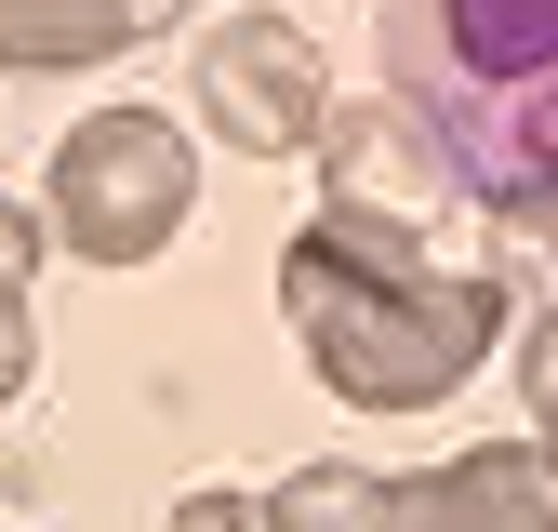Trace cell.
Here are the masks:
<instances>
[{"label": "cell", "instance_id": "3957f363", "mask_svg": "<svg viewBox=\"0 0 558 532\" xmlns=\"http://www.w3.org/2000/svg\"><path fill=\"white\" fill-rule=\"evenodd\" d=\"M266 532H558V466L532 439H478L452 466H293L279 493H253Z\"/></svg>", "mask_w": 558, "mask_h": 532}, {"label": "cell", "instance_id": "ba28073f", "mask_svg": "<svg viewBox=\"0 0 558 532\" xmlns=\"http://www.w3.org/2000/svg\"><path fill=\"white\" fill-rule=\"evenodd\" d=\"M519 399H532V452L558 466V306L519 332Z\"/></svg>", "mask_w": 558, "mask_h": 532}, {"label": "cell", "instance_id": "5b68a950", "mask_svg": "<svg viewBox=\"0 0 558 532\" xmlns=\"http://www.w3.org/2000/svg\"><path fill=\"white\" fill-rule=\"evenodd\" d=\"M199 120L227 133L240 160H319V120H332V66L293 14H214L186 66Z\"/></svg>", "mask_w": 558, "mask_h": 532}, {"label": "cell", "instance_id": "7a4b0ae2", "mask_svg": "<svg viewBox=\"0 0 558 532\" xmlns=\"http://www.w3.org/2000/svg\"><path fill=\"white\" fill-rule=\"evenodd\" d=\"M386 94L493 214L558 200V0H386Z\"/></svg>", "mask_w": 558, "mask_h": 532}, {"label": "cell", "instance_id": "6da1fadb", "mask_svg": "<svg viewBox=\"0 0 558 532\" xmlns=\"http://www.w3.org/2000/svg\"><path fill=\"white\" fill-rule=\"evenodd\" d=\"M279 319H293L306 373L345 413H439V399L506 347L519 306H506L493 266H439L426 227L319 200L293 227V253H279Z\"/></svg>", "mask_w": 558, "mask_h": 532}, {"label": "cell", "instance_id": "52a82bcc", "mask_svg": "<svg viewBox=\"0 0 558 532\" xmlns=\"http://www.w3.org/2000/svg\"><path fill=\"white\" fill-rule=\"evenodd\" d=\"M147 27V0H0V66H107Z\"/></svg>", "mask_w": 558, "mask_h": 532}, {"label": "cell", "instance_id": "277c9868", "mask_svg": "<svg viewBox=\"0 0 558 532\" xmlns=\"http://www.w3.org/2000/svg\"><path fill=\"white\" fill-rule=\"evenodd\" d=\"M40 214L81 266H147L173 253V227L199 214V147L173 107H94L53 133V173H40Z\"/></svg>", "mask_w": 558, "mask_h": 532}, {"label": "cell", "instance_id": "8fae6325", "mask_svg": "<svg viewBox=\"0 0 558 532\" xmlns=\"http://www.w3.org/2000/svg\"><path fill=\"white\" fill-rule=\"evenodd\" d=\"M160 532H266V506H253V493H186Z\"/></svg>", "mask_w": 558, "mask_h": 532}, {"label": "cell", "instance_id": "30bf717a", "mask_svg": "<svg viewBox=\"0 0 558 532\" xmlns=\"http://www.w3.org/2000/svg\"><path fill=\"white\" fill-rule=\"evenodd\" d=\"M53 253V214H27V200H0V280H40Z\"/></svg>", "mask_w": 558, "mask_h": 532}, {"label": "cell", "instance_id": "9c48e42d", "mask_svg": "<svg viewBox=\"0 0 558 532\" xmlns=\"http://www.w3.org/2000/svg\"><path fill=\"white\" fill-rule=\"evenodd\" d=\"M40 373V332H27V280H0V399H27Z\"/></svg>", "mask_w": 558, "mask_h": 532}, {"label": "cell", "instance_id": "7c38bea8", "mask_svg": "<svg viewBox=\"0 0 558 532\" xmlns=\"http://www.w3.org/2000/svg\"><path fill=\"white\" fill-rule=\"evenodd\" d=\"M519 227H532V240H545V266H558V200H545V214H519Z\"/></svg>", "mask_w": 558, "mask_h": 532}, {"label": "cell", "instance_id": "8992f818", "mask_svg": "<svg viewBox=\"0 0 558 532\" xmlns=\"http://www.w3.org/2000/svg\"><path fill=\"white\" fill-rule=\"evenodd\" d=\"M319 173H332L345 214H399V227H426L439 200H465V186H452V160H439V133L412 120L399 94L332 107V120H319Z\"/></svg>", "mask_w": 558, "mask_h": 532}]
</instances>
